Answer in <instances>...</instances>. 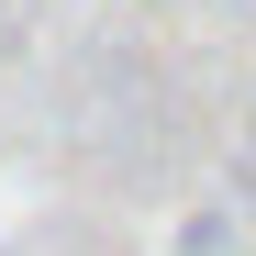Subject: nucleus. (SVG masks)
Returning <instances> with one entry per match:
<instances>
[]
</instances>
